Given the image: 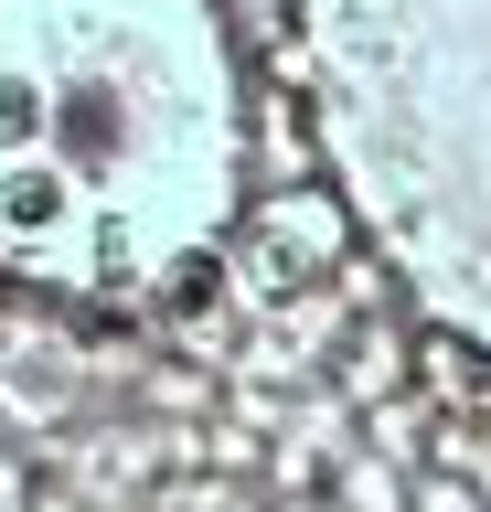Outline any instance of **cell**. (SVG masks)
Wrapping results in <instances>:
<instances>
[{"label":"cell","instance_id":"1","mask_svg":"<svg viewBox=\"0 0 491 512\" xmlns=\"http://www.w3.org/2000/svg\"><path fill=\"white\" fill-rule=\"evenodd\" d=\"M246 192V75L214 0H0V278L150 299Z\"/></svg>","mask_w":491,"mask_h":512},{"label":"cell","instance_id":"2","mask_svg":"<svg viewBox=\"0 0 491 512\" xmlns=\"http://www.w3.org/2000/svg\"><path fill=\"white\" fill-rule=\"evenodd\" d=\"M310 107L342 214L491 352V0H310Z\"/></svg>","mask_w":491,"mask_h":512},{"label":"cell","instance_id":"3","mask_svg":"<svg viewBox=\"0 0 491 512\" xmlns=\"http://www.w3.org/2000/svg\"><path fill=\"white\" fill-rule=\"evenodd\" d=\"M331 267H342V203L331 192H278L246 224V246H235V299L246 310H289V299L331 288Z\"/></svg>","mask_w":491,"mask_h":512},{"label":"cell","instance_id":"4","mask_svg":"<svg viewBox=\"0 0 491 512\" xmlns=\"http://www.w3.org/2000/svg\"><path fill=\"white\" fill-rule=\"evenodd\" d=\"M0 512H22V470L11 459H0Z\"/></svg>","mask_w":491,"mask_h":512},{"label":"cell","instance_id":"5","mask_svg":"<svg viewBox=\"0 0 491 512\" xmlns=\"http://www.w3.org/2000/svg\"><path fill=\"white\" fill-rule=\"evenodd\" d=\"M11 331H22V320H11V310H0V363H11Z\"/></svg>","mask_w":491,"mask_h":512}]
</instances>
